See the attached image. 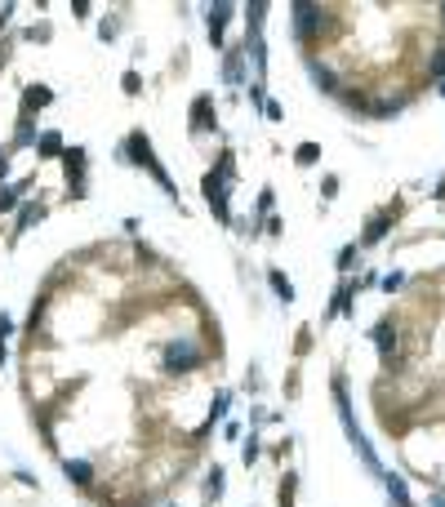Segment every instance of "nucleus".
I'll use <instances>...</instances> for the list:
<instances>
[{
	"mask_svg": "<svg viewBox=\"0 0 445 507\" xmlns=\"http://www.w3.org/2000/svg\"><path fill=\"white\" fill-rule=\"evenodd\" d=\"M205 494H210V499H223V467H214V472H210V485H205Z\"/></svg>",
	"mask_w": 445,
	"mask_h": 507,
	"instance_id": "obj_19",
	"label": "nucleus"
},
{
	"mask_svg": "<svg viewBox=\"0 0 445 507\" xmlns=\"http://www.w3.org/2000/svg\"><path fill=\"white\" fill-rule=\"evenodd\" d=\"M63 152V142H58V134H45L41 138V156H58Z\"/></svg>",
	"mask_w": 445,
	"mask_h": 507,
	"instance_id": "obj_21",
	"label": "nucleus"
},
{
	"mask_svg": "<svg viewBox=\"0 0 445 507\" xmlns=\"http://www.w3.org/2000/svg\"><path fill=\"white\" fill-rule=\"evenodd\" d=\"M223 76L232 80V84H240V54H227V63H223Z\"/></svg>",
	"mask_w": 445,
	"mask_h": 507,
	"instance_id": "obj_18",
	"label": "nucleus"
},
{
	"mask_svg": "<svg viewBox=\"0 0 445 507\" xmlns=\"http://www.w3.org/2000/svg\"><path fill=\"white\" fill-rule=\"evenodd\" d=\"M196 360H200L196 343H174L170 352H165V369H191Z\"/></svg>",
	"mask_w": 445,
	"mask_h": 507,
	"instance_id": "obj_3",
	"label": "nucleus"
},
{
	"mask_svg": "<svg viewBox=\"0 0 445 507\" xmlns=\"http://www.w3.org/2000/svg\"><path fill=\"white\" fill-rule=\"evenodd\" d=\"M50 84H27V89H22V116H31L36 107H50Z\"/></svg>",
	"mask_w": 445,
	"mask_h": 507,
	"instance_id": "obj_8",
	"label": "nucleus"
},
{
	"mask_svg": "<svg viewBox=\"0 0 445 507\" xmlns=\"http://www.w3.org/2000/svg\"><path fill=\"white\" fill-rule=\"evenodd\" d=\"M223 409H227V392L214 396V418H223Z\"/></svg>",
	"mask_w": 445,
	"mask_h": 507,
	"instance_id": "obj_27",
	"label": "nucleus"
},
{
	"mask_svg": "<svg viewBox=\"0 0 445 507\" xmlns=\"http://www.w3.org/2000/svg\"><path fill=\"white\" fill-rule=\"evenodd\" d=\"M352 298H356V289H352V285H339V294H334L330 316H343V311H352Z\"/></svg>",
	"mask_w": 445,
	"mask_h": 507,
	"instance_id": "obj_14",
	"label": "nucleus"
},
{
	"mask_svg": "<svg viewBox=\"0 0 445 507\" xmlns=\"http://www.w3.org/2000/svg\"><path fill=\"white\" fill-rule=\"evenodd\" d=\"M396 214H401V205H392V210H383V214H374V219L365 223V245H379V240L388 236V227H392Z\"/></svg>",
	"mask_w": 445,
	"mask_h": 507,
	"instance_id": "obj_4",
	"label": "nucleus"
},
{
	"mask_svg": "<svg viewBox=\"0 0 445 507\" xmlns=\"http://www.w3.org/2000/svg\"><path fill=\"white\" fill-rule=\"evenodd\" d=\"M383 485H388V499H392V507H414V499H410V490H405V480L401 476H383Z\"/></svg>",
	"mask_w": 445,
	"mask_h": 507,
	"instance_id": "obj_9",
	"label": "nucleus"
},
{
	"mask_svg": "<svg viewBox=\"0 0 445 507\" xmlns=\"http://www.w3.org/2000/svg\"><path fill=\"white\" fill-rule=\"evenodd\" d=\"M9 174V156H0V178H5Z\"/></svg>",
	"mask_w": 445,
	"mask_h": 507,
	"instance_id": "obj_28",
	"label": "nucleus"
},
{
	"mask_svg": "<svg viewBox=\"0 0 445 507\" xmlns=\"http://www.w3.org/2000/svg\"><path fill=\"white\" fill-rule=\"evenodd\" d=\"M205 129H214V103H210V94H200L191 103V134H205Z\"/></svg>",
	"mask_w": 445,
	"mask_h": 507,
	"instance_id": "obj_5",
	"label": "nucleus"
},
{
	"mask_svg": "<svg viewBox=\"0 0 445 507\" xmlns=\"http://www.w3.org/2000/svg\"><path fill=\"white\" fill-rule=\"evenodd\" d=\"M227 18H232V5H214V9H210V41H214V45H223Z\"/></svg>",
	"mask_w": 445,
	"mask_h": 507,
	"instance_id": "obj_10",
	"label": "nucleus"
},
{
	"mask_svg": "<svg viewBox=\"0 0 445 507\" xmlns=\"http://www.w3.org/2000/svg\"><path fill=\"white\" fill-rule=\"evenodd\" d=\"M268 281H272V289H276V294H281V298H285V303H294V285H290V281H285V276H281V272H276V267L268 272Z\"/></svg>",
	"mask_w": 445,
	"mask_h": 507,
	"instance_id": "obj_15",
	"label": "nucleus"
},
{
	"mask_svg": "<svg viewBox=\"0 0 445 507\" xmlns=\"http://www.w3.org/2000/svg\"><path fill=\"white\" fill-rule=\"evenodd\" d=\"M281 503H285V507L294 503V476H285V485H281Z\"/></svg>",
	"mask_w": 445,
	"mask_h": 507,
	"instance_id": "obj_23",
	"label": "nucleus"
},
{
	"mask_svg": "<svg viewBox=\"0 0 445 507\" xmlns=\"http://www.w3.org/2000/svg\"><path fill=\"white\" fill-rule=\"evenodd\" d=\"M200 191H205V200H210V210H214V219L227 223L232 219V210H227V183L219 174H205V183H200Z\"/></svg>",
	"mask_w": 445,
	"mask_h": 507,
	"instance_id": "obj_2",
	"label": "nucleus"
},
{
	"mask_svg": "<svg viewBox=\"0 0 445 507\" xmlns=\"http://www.w3.org/2000/svg\"><path fill=\"white\" fill-rule=\"evenodd\" d=\"M352 258H356V245H347V249H343V254H339V267H343V272H347V267H352Z\"/></svg>",
	"mask_w": 445,
	"mask_h": 507,
	"instance_id": "obj_24",
	"label": "nucleus"
},
{
	"mask_svg": "<svg viewBox=\"0 0 445 507\" xmlns=\"http://www.w3.org/2000/svg\"><path fill=\"white\" fill-rule=\"evenodd\" d=\"M307 76L316 80V84H321V89H326V94H334V89H339V80H334V71H330L326 63H316V58H312V63H307Z\"/></svg>",
	"mask_w": 445,
	"mask_h": 507,
	"instance_id": "obj_11",
	"label": "nucleus"
},
{
	"mask_svg": "<svg viewBox=\"0 0 445 507\" xmlns=\"http://www.w3.org/2000/svg\"><path fill=\"white\" fill-rule=\"evenodd\" d=\"M294 161H298V165H312V161H321V147H316V142H303V147L294 152Z\"/></svg>",
	"mask_w": 445,
	"mask_h": 507,
	"instance_id": "obj_17",
	"label": "nucleus"
},
{
	"mask_svg": "<svg viewBox=\"0 0 445 507\" xmlns=\"http://www.w3.org/2000/svg\"><path fill=\"white\" fill-rule=\"evenodd\" d=\"M125 152H129V156H134V161H138L143 169H147V174L156 178V183H161L165 191H170V196H178V187H174V178H170V174H165V169H161V161H156V152H152V142H147V138H143V129H134V134H129V142H125Z\"/></svg>",
	"mask_w": 445,
	"mask_h": 507,
	"instance_id": "obj_1",
	"label": "nucleus"
},
{
	"mask_svg": "<svg viewBox=\"0 0 445 507\" xmlns=\"http://www.w3.org/2000/svg\"><path fill=\"white\" fill-rule=\"evenodd\" d=\"M441 98H445V80H441Z\"/></svg>",
	"mask_w": 445,
	"mask_h": 507,
	"instance_id": "obj_30",
	"label": "nucleus"
},
{
	"mask_svg": "<svg viewBox=\"0 0 445 507\" xmlns=\"http://www.w3.org/2000/svg\"><path fill=\"white\" fill-rule=\"evenodd\" d=\"M428 507H445V494H437V499H432V503H428Z\"/></svg>",
	"mask_w": 445,
	"mask_h": 507,
	"instance_id": "obj_29",
	"label": "nucleus"
},
{
	"mask_svg": "<svg viewBox=\"0 0 445 507\" xmlns=\"http://www.w3.org/2000/svg\"><path fill=\"white\" fill-rule=\"evenodd\" d=\"M428 76H441V80H445V45H441L437 54H432V63H428Z\"/></svg>",
	"mask_w": 445,
	"mask_h": 507,
	"instance_id": "obj_20",
	"label": "nucleus"
},
{
	"mask_svg": "<svg viewBox=\"0 0 445 507\" xmlns=\"http://www.w3.org/2000/svg\"><path fill=\"white\" fill-rule=\"evenodd\" d=\"M379 285H383V289H388V294H392V289H401V285H405V276H401V272H388V276H383Z\"/></svg>",
	"mask_w": 445,
	"mask_h": 507,
	"instance_id": "obj_22",
	"label": "nucleus"
},
{
	"mask_svg": "<svg viewBox=\"0 0 445 507\" xmlns=\"http://www.w3.org/2000/svg\"><path fill=\"white\" fill-rule=\"evenodd\" d=\"M138 84H143V80H138V71H125V89H129V94H138Z\"/></svg>",
	"mask_w": 445,
	"mask_h": 507,
	"instance_id": "obj_26",
	"label": "nucleus"
},
{
	"mask_svg": "<svg viewBox=\"0 0 445 507\" xmlns=\"http://www.w3.org/2000/svg\"><path fill=\"white\" fill-rule=\"evenodd\" d=\"M441 14H445V5H441Z\"/></svg>",
	"mask_w": 445,
	"mask_h": 507,
	"instance_id": "obj_31",
	"label": "nucleus"
},
{
	"mask_svg": "<svg viewBox=\"0 0 445 507\" xmlns=\"http://www.w3.org/2000/svg\"><path fill=\"white\" fill-rule=\"evenodd\" d=\"M63 472H67V480H76V485H89V480H94V467L80 463V458H67Z\"/></svg>",
	"mask_w": 445,
	"mask_h": 507,
	"instance_id": "obj_12",
	"label": "nucleus"
},
{
	"mask_svg": "<svg viewBox=\"0 0 445 507\" xmlns=\"http://www.w3.org/2000/svg\"><path fill=\"white\" fill-rule=\"evenodd\" d=\"M316 18H321V9H316V5H294V31L303 36V41H307V36L321 27Z\"/></svg>",
	"mask_w": 445,
	"mask_h": 507,
	"instance_id": "obj_7",
	"label": "nucleus"
},
{
	"mask_svg": "<svg viewBox=\"0 0 445 507\" xmlns=\"http://www.w3.org/2000/svg\"><path fill=\"white\" fill-rule=\"evenodd\" d=\"M374 347H379L383 360L396 356V325H392V321H379V325H374Z\"/></svg>",
	"mask_w": 445,
	"mask_h": 507,
	"instance_id": "obj_6",
	"label": "nucleus"
},
{
	"mask_svg": "<svg viewBox=\"0 0 445 507\" xmlns=\"http://www.w3.org/2000/svg\"><path fill=\"white\" fill-rule=\"evenodd\" d=\"M22 191H27V183H14V187H5V191H0V210H14Z\"/></svg>",
	"mask_w": 445,
	"mask_h": 507,
	"instance_id": "obj_16",
	"label": "nucleus"
},
{
	"mask_svg": "<svg viewBox=\"0 0 445 507\" xmlns=\"http://www.w3.org/2000/svg\"><path fill=\"white\" fill-rule=\"evenodd\" d=\"M63 165H67V183H80V174H85V152H63Z\"/></svg>",
	"mask_w": 445,
	"mask_h": 507,
	"instance_id": "obj_13",
	"label": "nucleus"
},
{
	"mask_svg": "<svg viewBox=\"0 0 445 507\" xmlns=\"http://www.w3.org/2000/svg\"><path fill=\"white\" fill-rule=\"evenodd\" d=\"M240 454H245V463H254V458H258V441L249 436V441H245V450H240Z\"/></svg>",
	"mask_w": 445,
	"mask_h": 507,
	"instance_id": "obj_25",
	"label": "nucleus"
}]
</instances>
